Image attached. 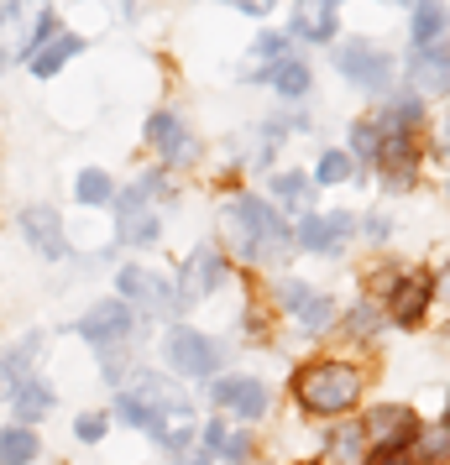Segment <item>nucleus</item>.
I'll list each match as a JSON object with an SVG mask.
<instances>
[{"label": "nucleus", "mask_w": 450, "mask_h": 465, "mask_svg": "<svg viewBox=\"0 0 450 465\" xmlns=\"http://www.w3.org/2000/svg\"><path fill=\"white\" fill-rule=\"evenodd\" d=\"M335 68H341L351 84H362V89H387L393 58H387L377 43H345L341 53H335Z\"/></svg>", "instance_id": "12"}, {"label": "nucleus", "mask_w": 450, "mask_h": 465, "mask_svg": "<svg viewBox=\"0 0 450 465\" xmlns=\"http://www.w3.org/2000/svg\"><path fill=\"white\" fill-rule=\"evenodd\" d=\"M288 47H294V32H262L257 37V53L273 64V58H288Z\"/></svg>", "instance_id": "31"}, {"label": "nucleus", "mask_w": 450, "mask_h": 465, "mask_svg": "<svg viewBox=\"0 0 450 465\" xmlns=\"http://www.w3.org/2000/svg\"><path fill=\"white\" fill-rule=\"evenodd\" d=\"M429 303V282L425 277H408V282H398V293H393V319L398 324H414V319L425 314Z\"/></svg>", "instance_id": "24"}, {"label": "nucleus", "mask_w": 450, "mask_h": 465, "mask_svg": "<svg viewBox=\"0 0 450 465\" xmlns=\"http://www.w3.org/2000/svg\"><path fill=\"white\" fill-rule=\"evenodd\" d=\"M168 465H215V455L205 450V444H189V450H178V455H168Z\"/></svg>", "instance_id": "34"}, {"label": "nucleus", "mask_w": 450, "mask_h": 465, "mask_svg": "<svg viewBox=\"0 0 450 465\" xmlns=\"http://www.w3.org/2000/svg\"><path fill=\"white\" fill-rule=\"evenodd\" d=\"M74 204L85 210H110L115 204V178L105 168H79L74 173Z\"/></svg>", "instance_id": "22"}, {"label": "nucleus", "mask_w": 450, "mask_h": 465, "mask_svg": "<svg viewBox=\"0 0 450 465\" xmlns=\"http://www.w3.org/2000/svg\"><path fill=\"white\" fill-rule=\"evenodd\" d=\"M330 5H341V0H330Z\"/></svg>", "instance_id": "43"}, {"label": "nucleus", "mask_w": 450, "mask_h": 465, "mask_svg": "<svg viewBox=\"0 0 450 465\" xmlns=\"http://www.w3.org/2000/svg\"><path fill=\"white\" fill-rule=\"evenodd\" d=\"M142 136H147V147H152V157H157V168H189L194 157H199L194 131L184 126V115H173V110H152L147 126H142Z\"/></svg>", "instance_id": "8"}, {"label": "nucleus", "mask_w": 450, "mask_h": 465, "mask_svg": "<svg viewBox=\"0 0 450 465\" xmlns=\"http://www.w3.org/2000/svg\"><path fill=\"white\" fill-rule=\"evenodd\" d=\"M74 440L85 444V450L105 444L110 440V413H105V408H85V413L74 419Z\"/></svg>", "instance_id": "27"}, {"label": "nucleus", "mask_w": 450, "mask_h": 465, "mask_svg": "<svg viewBox=\"0 0 450 465\" xmlns=\"http://www.w3.org/2000/svg\"><path fill=\"white\" fill-rule=\"evenodd\" d=\"M309 189H315V178H309V173H273V199H278V214L283 210H304V204H309Z\"/></svg>", "instance_id": "23"}, {"label": "nucleus", "mask_w": 450, "mask_h": 465, "mask_svg": "<svg viewBox=\"0 0 450 465\" xmlns=\"http://www.w3.org/2000/svg\"><path fill=\"white\" fill-rule=\"evenodd\" d=\"M419 121V100H393L387 110V126H414Z\"/></svg>", "instance_id": "33"}, {"label": "nucleus", "mask_w": 450, "mask_h": 465, "mask_svg": "<svg viewBox=\"0 0 450 465\" xmlns=\"http://www.w3.org/2000/svg\"><path fill=\"white\" fill-rule=\"evenodd\" d=\"M414 79H419V89H429V94H450V47L445 43L419 47V53H414Z\"/></svg>", "instance_id": "21"}, {"label": "nucleus", "mask_w": 450, "mask_h": 465, "mask_svg": "<svg viewBox=\"0 0 450 465\" xmlns=\"http://www.w3.org/2000/svg\"><path fill=\"white\" fill-rule=\"evenodd\" d=\"M440 142H445V147H450V126H445V131H440Z\"/></svg>", "instance_id": "41"}, {"label": "nucleus", "mask_w": 450, "mask_h": 465, "mask_svg": "<svg viewBox=\"0 0 450 465\" xmlns=\"http://www.w3.org/2000/svg\"><path fill=\"white\" fill-rule=\"evenodd\" d=\"M278 309H288V314L299 319V330H330V319H335V303L325 293H315L304 277H283L278 282Z\"/></svg>", "instance_id": "10"}, {"label": "nucleus", "mask_w": 450, "mask_h": 465, "mask_svg": "<svg viewBox=\"0 0 450 465\" xmlns=\"http://www.w3.org/2000/svg\"><path fill=\"white\" fill-rule=\"evenodd\" d=\"M74 5H79V0H74ZM115 5H121V16H131V0H115Z\"/></svg>", "instance_id": "39"}, {"label": "nucleus", "mask_w": 450, "mask_h": 465, "mask_svg": "<svg viewBox=\"0 0 450 465\" xmlns=\"http://www.w3.org/2000/svg\"><path fill=\"white\" fill-rule=\"evenodd\" d=\"M372 319H377L372 309H356V314H351V330H356V335H366V330H372Z\"/></svg>", "instance_id": "36"}, {"label": "nucleus", "mask_w": 450, "mask_h": 465, "mask_svg": "<svg viewBox=\"0 0 450 465\" xmlns=\"http://www.w3.org/2000/svg\"><path fill=\"white\" fill-rule=\"evenodd\" d=\"M16 231H22L26 252L43 256V262H68L74 256V241H68V225L64 214H58V204H22L16 210Z\"/></svg>", "instance_id": "4"}, {"label": "nucleus", "mask_w": 450, "mask_h": 465, "mask_svg": "<svg viewBox=\"0 0 450 465\" xmlns=\"http://www.w3.org/2000/svg\"><path fill=\"white\" fill-rule=\"evenodd\" d=\"M220 241L236 252V262H273V256L288 252V225L273 199H257V193H236L225 214H220Z\"/></svg>", "instance_id": "1"}, {"label": "nucleus", "mask_w": 450, "mask_h": 465, "mask_svg": "<svg viewBox=\"0 0 450 465\" xmlns=\"http://www.w3.org/2000/svg\"><path fill=\"white\" fill-rule=\"evenodd\" d=\"M294 37H304V43H330L335 37V5L330 0H299L294 5Z\"/></svg>", "instance_id": "18"}, {"label": "nucleus", "mask_w": 450, "mask_h": 465, "mask_svg": "<svg viewBox=\"0 0 450 465\" xmlns=\"http://www.w3.org/2000/svg\"><path fill=\"white\" fill-rule=\"evenodd\" d=\"M231 5H236V11H246V16H267L278 0H231Z\"/></svg>", "instance_id": "35"}, {"label": "nucleus", "mask_w": 450, "mask_h": 465, "mask_svg": "<svg viewBox=\"0 0 450 465\" xmlns=\"http://www.w3.org/2000/svg\"><path fill=\"white\" fill-rule=\"evenodd\" d=\"M351 178V152H325L320 168H315V183H345Z\"/></svg>", "instance_id": "30"}, {"label": "nucleus", "mask_w": 450, "mask_h": 465, "mask_svg": "<svg viewBox=\"0 0 450 465\" xmlns=\"http://www.w3.org/2000/svg\"><path fill=\"white\" fill-rule=\"evenodd\" d=\"M85 37H79V32H58V37H53V43L43 47V53H32V58H26V74H32V79H37V84H47V79H58V74H64L68 64H74V58H79V53H85Z\"/></svg>", "instance_id": "15"}, {"label": "nucleus", "mask_w": 450, "mask_h": 465, "mask_svg": "<svg viewBox=\"0 0 450 465\" xmlns=\"http://www.w3.org/2000/svg\"><path fill=\"white\" fill-rule=\"evenodd\" d=\"M351 231H356V220H351V214H309V220L299 225V235H294V241H299L304 252L335 256L345 241H351Z\"/></svg>", "instance_id": "14"}, {"label": "nucleus", "mask_w": 450, "mask_h": 465, "mask_svg": "<svg viewBox=\"0 0 450 465\" xmlns=\"http://www.w3.org/2000/svg\"><path fill=\"white\" fill-rule=\"evenodd\" d=\"M220 282H225V256L215 252V246H194V252L184 256V272H178V309L210 298Z\"/></svg>", "instance_id": "9"}, {"label": "nucleus", "mask_w": 450, "mask_h": 465, "mask_svg": "<svg viewBox=\"0 0 450 465\" xmlns=\"http://www.w3.org/2000/svg\"><path fill=\"white\" fill-rule=\"evenodd\" d=\"M294 398L320 419H341L362 398V371L351 361H309L294 371Z\"/></svg>", "instance_id": "2"}, {"label": "nucleus", "mask_w": 450, "mask_h": 465, "mask_svg": "<svg viewBox=\"0 0 450 465\" xmlns=\"http://www.w3.org/2000/svg\"><path fill=\"white\" fill-rule=\"evenodd\" d=\"M445 288H450V272H445Z\"/></svg>", "instance_id": "42"}, {"label": "nucleus", "mask_w": 450, "mask_h": 465, "mask_svg": "<svg viewBox=\"0 0 450 465\" xmlns=\"http://www.w3.org/2000/svg\"><path fill=\"white\" fill-rule=\"evenodd\" d=\"M210 402H215V413L231 423H257V419H267V408H273V392H267V381H257V377H215V387H210Z\"/></svg>", "instance_id": "6"}, {"label": "nucleus", "mask_w": 450, "mask_h": 465, "mask_svg": "<svg viewBox=\"0 0 450 465\" xmlns=\"http://www.w3.org/2000/svg\"><path fill=\"white\" fill-rule=\"evenodd\" d=\"M64 32V22H58V11L53 5H37V16H32V26H26V47H22V64L32 58V53H43L53 37Z\"/></svg>", "instance_id": "26"}, {"label": "nucleus", "mask_w": 450, "mask_h": 465, "mask_svg": "<svg viewBox=\"0 0 450 465\" xmlns=\"http://www.w3.org/2000/svg\"><path fill=\"white\" fill-rule=\"evenodd\" d=\"M110 214H115V241L131 246V252H147V246L163 241V220H157L152 204H115Z\"/></svg>", "instance_id": "13"}, {"label": "nucleus", "mask_w": 450, "mask_h": 465, "mask_svg": "<svg viewBox=\"0 0 450 465\" xmlns=\"http://www.w3.org/2000/svg\"><path fill=\"white\" fill-rule=\"evenodd\" d=\"M351 152H356L362 163H377V157H383V131L356 121V126H351Z\"/></svg>", "instance_id": "29"}, {"label": "nucleus", "mask_w": 450, "mask_h": 465, "mask_svg": "<svg viewBox=\"0 0 450 465\" xmlns=\"http://www.w3.org/2000/svg\"><path fill=\"white\" fill-rule=\"evenodd\" d=\"M257 79H262L267 89H278V94H288V100H299V94H309V84H315V79H309V64H304V58H294V53H288V58H273V64L262 68Z\"/></svg>", "instance_id": "20"}, {"label": "nucleus", "mask_w": 450, "mask_h": 465, "mask_svg": "<svg viewBox=\"0 0 450 465\" xmlns=\"http://www.w3.org/2000/svg\"><path fill=\"white\" fill-rule=\"evenodd\" d=\"M419 455H425V460H445V455H450V434H445V429H429Z\"/></svg>", "instance_id": "32"}, {"label": "nucleus", "mask_w": 450, "mask_h": 465, "mask_svg": "<svg viewBox=\"0 0 450 465\" xmlns=\"http://www.w3.org/2000/svg\"><path fill=\"white\" fill-rule=\"evenodd\" d=\"M362 444H366L362 423H341V429L330 434V455H335L341 465H362Z\"/></svg>", "instance_id": "28"}, {"label": "nucleus", "mask_w": 450, "mask_h": 465, "mask_svg": "<svg viewBox=\"0 0 450 465\" xmlns=\"http://www.w3.org/2000/svg\"><path fill=\"white\" fill-rule=\"evenodd\" d=\"M5 402H11V377L0 371V408H5Z\"/></svg>", "instance_id": "37"}, {"label": "nucleus", "mask_w": 450, "mask_h": 465, "mask_svg": "<svg viewBox=\"0 0 450 465\" xmlns=\"http://www.w3.org/2000/svg\"><path fill=\"white\" fill-rule=\"evenodd\" d=\"M115 298L131 303V309H147V314H173L178 309V288H173L163 272H152L142 262H126L115 272Z\"/></svg>", "instance_id": "7"}, {"label": "nucleus", "mask_w": 450, "mask_h": 465, "mask_svg": "<svg viewBox=\"0 0 450 465\" xmlns=\"http://www.w3.org/2000/svg\"><path fill=\"white\" fill-rule=\"evenodd\" d=\"M43 460V434L26 423H0V465H37Z\"/></svg>", "instance_id": "19"}, {"label": "nucleus", "mask_w": 450, "mask_h": 465, "mask_svg": "<svg viewBox=\"0 0 450 465\" xmlns=\"http://www.w3.org/2000/svg\"><path fill=\"white\" fill-rule=\"evenodd\" d=\"M11 423H26V429H43L47 419H53V408H58V392H53V381L43 377V371H32V377H22L16 387H11Z\"/></svg>", "instance_id": "11"}, {"label": "nucleus", "mask_w": 450, "mask_h": 465, "mask_svg": "<svg viewBox=\"0 0 450 465\" xmlns=\"http://www.w3.org/2000/svg\"><path fill=\"white\" fill-rule=\"evenodd\" d=\"M199 444L215 455V465H246L252 460V434L246 429H231L225 419H215L199 429Z\"/></svg>", "instance_id": "16"}, {"label": "nucleus", "mask_w": 450, "mask_h": 465, "mask_svg": "<svg viewBox=\"0 0 450 465\" xmlns=\"http://www.w3.org/2000/svg\"><path fill=\"white\" fill-rule=\"evenodd\" d=\"M74 335L85 340V345H95V351H115V345H131L136 340V309L131 303H121V298H95L85 314L68 324Z\"/></svg>", "instance_id": "3"}, {"label": "nucleus", "mask_w": 450, "mask_h": 465, "mask_svg": "<svg viewBox=\"0 0 450 465\" xmlns=\"http://www.w3.org/2000/svg\"><path fill=\"white\" fill-rule=\"evenodd\" d=\"M440 37H445V5H440V0H419V5H414V43L435 47Z\"/></svg>", "instance_id": "25"}, {"label": "nucleus", "mask_w": 450, "mask_h": 465, "mask_svg": "<svg viewBox=\"0 0 450 465\" xmlns=\"http://www.w3.org/2000/svg\"><path fill=\"white\" fill-rule=\"evenodd\" d=\"M16 64V58H11V53H5V47H0V79H5V68Z\"/></svg>", "instance_id": "38"}, {"label": "nucleus", "mask_w": 450, "mask_h": 465, "mask_svg": "<svg viewBox=\"0 0 450 465\" xmlns=\"http://www.w3.org/2000/svg\"><path fill=\"white\" fill-rule=\"evenodd\" d=\"M383 465H408V460H398V455H387V460Z\"/></svg>", "instance_id": "40"}, {"label": "nucleus", "mask_w": 450, "mask_h": 465, "mask_svg": "<svg viewBox=\"0 0 450 465\" xmlns=\"http://www.w3.org/2000/svg\"><path fill=\"white\" fill-rule=\"evenodd\" d=\"M163 356H168L173 377L184 381H210L220 371V340H210L205 330H194V324H178L163 345Z\"/></svg>", "instance_id": "5"}, {"label": "nucleus", "mask_w": 450, "mask_h": 465, "mask_svg": "<svg viewBox=\"0 0 450 465\" xmlns=\"http://www.w3.org/2000/svg\"><path fill=\"white\" fill-rule=\"evenodd\" d=\"M366 444H383V450H398V444L414 434V413L408 408H398V402H383V408H372L362 423Z\"/></svg>", "instance_id": "17"}]
</instances>
